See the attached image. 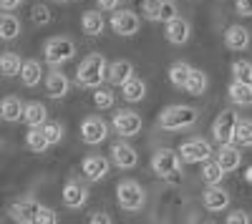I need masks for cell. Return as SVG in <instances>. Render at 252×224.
I'll return each mask as SVG.
<instances>
[{
	"label": "cell",
	"instance_id": "30",
	"mask_svg": "<svg viewBox=\"0 0 252 224\" xmlns=\"http://www.w3.org/2000/svg\"><path fill=\"white\" fill-rule=\"evenodd\" d=\"M26 146H28L33 154H46L51 144H48L46 134L40 131V126H31V131L26 134Z\"/></svg>",
	"mask_w": 252,
	"mask_h": 224
},
{
	"label": "cell",
	"instance_id": "12",
	"mask_svg": "<svg viewBox=\"0 0 252 224\" xmlns=\"http://www.w3.org/2000/svg\"><path fill=\"white\" fill-rule=\"evenodd\" d=\"M38 201L33 196H26V199H18L8 207V214L13 222L18 224H35V212H38Z\"/></svg>",
	"mask_w": 252,
	"mask_h": 224
},
{
	"label": "cell",
	"instance_id": "44",
	"mask_svg": "<svg viewBox=\"0 0 252 224\" xmlns=\"http://www.w3.org/2000/svg\"><path fill=\"white\" fill-rule=\"evenodd\" d=\"M96 3H98V8H101V10H116L119 0H96Z\"/></svg>",
	"mask_w": 252,
	"mask_h": 224
},
{
	"label": "cell",
	"instance_id": "46",
	"mask_svg": "<svg viewBox=\"0 0 252 224\" xmlns=\"http://www.w3.org/2000/svg\"><path fill=\"white\" fill-rule=\"evenodd\" d=\"M245 179H247L250 184H252V167H247V171H245Z\"/></svg>",
	"mask_w": 252,
	"mask_h": 224
},
{
	"label": "cell",
	"instance_id": "42",
	"mask_svg": "<svg viewBox=\"0 0 252 224\" xmlns=\"http://www.w3.org/2000/svg\"><path fill=\"white\" fill-rule=\"evenodd\" d=\"M235 10H237L240 15L250 18V15H252V0H235Z\"/></svg>",
	"mask_w": 252,
	"mask_h": 224
},
{
	"label": "cell",
	"instance_id": "18",
	"mask_svg": "<svg viewBox=\"0 0 252 224\" xmlns=\"http://www.w3.org/2000/svg\"><path fill=\"white\" fill-rule=\"evenodd\" d=\"M134 76V63L131 60H114L106 66V81L109 86H121Z\"/></svg>",
	"mask_w": 252,
	"mask_h": 224
},
{
	"label": "cell",
	"instance_id": "27",
	"mask_svg": "<svg viewBox=\"0 0 252 224\" xmlns=\"http://www.w3.org/2000/svg\"><path fill=\"white\" fill-rule=\"evenodd\" d=\"M20 56L15 51H3L0 53V76H5V78H13L20 73Z\"/></svg>",
	"mask_w": 252,
	"mask_h": 224
},
{
	"label": "cell",
	"instance_id": "34",
	"mask_svg": "<svg viewBox=\"0 0 252 224\" xmlns=\"http://www.w3.org/2000/svg\"><path fill=\"white\" fill-rule=\"evenodd\" d=\"M94 104H96V109H101V111L114 109L116 93H114L111 88H106V86H96V88H94Z\"/></svg>",
	"mask_w": 252,
	"mask_h": 224
},
{
	"label": "cell",
	"instance_id": "37",
	"mask_svg": "<svg viewBox=\"0 0 252 224\" xmlns=\"http://www.w3.org/2000/svg\"><path fill=\"white\" fill-rule=\"evenodd\" d=\"M174 15H179V10H177V3H174V0H159V20H161V23H166V20H172Z\"/></svg>",
	"mask_w": 252,
	"mask_h": 224
},
{
	"label": "cell",
	"instance_id": "9",
	"mask_svg": "<svg viewBox=\"0 0 252 224\" xmlns=\"http://www.w3.org/2000/svg\"><path fill=\"white\" fill-rule=\"evenodd\" d=\"M106 136H109V124L101 116H89V118L81 121V139H83V144L96 146V144H101V141H106Z\"/></svg>",
	"mask_w": 252,
	"mask_h": 224
},
{
	"label": "cell",
	"instance_id": "10",
	"mask_svg": "<svg viewBox=\"0 0 252 224\" xmlns=\"http://www.w3.org/2000/svg\"><path fill=\"white\" fill-rule=\"evenodd\" d=\"M81 171L83 176H86L89 181H101V179H106L109 171H111V161L106 156H98V154H91L81 161Z\"/></svg>",
	"mask_w": 252,
	"mask_h": 224
},
{
	"label": "cell",
	"instance_id": "26",
	"mask_svg": "<svg viewBox=\"0 0 252 224\" xmlns=\"http://www.w3.org/2000/svg\"><path fill=\"white\" fill-rule=\"evenodd\" d=\"M103 26H106V20H103V15L98 10H86L81 15V28L86 35H101Z\"/></svg>",
	"mask_w": 252,
	"mask_h": 224
},
{
	"label": "cell",
	"instance_id": "5",
	"mask_svg": "<svg viewBox=\"0 0 252 224\" xmlns=\"http://www.w3.org/2000/svg\"><path fill=\"white\" fill-rule=\"evenodd\" d=\"M179 154L174 149H157L152 156V171L161 179H174L179 174Z\"/></svg>",
	"mask_w": 252,
	"mask_h": 224
},
{
	"label": "cell",
	"instance_id": "25",
	"mask_svg": "<svg viewBox=\"0 0 252 224\" xmlns=\"http://www.w3.org/2000/svg\"><path fill=\"white\" fill-rule=\"evenodd\" d=\"M121 96L129 101V104H136V101H144V96H146V84L141 78H136V76H131L126 84H121Z\"/></svg>",
	"mask_w": 252,
	"mask_h": 224
},
{
	"label": "cell",
	"instance_id": "8",
	"mask_svg": "<svg viewBox=\"0 0 252 224\" xmlns=\"http://www.w3.org/2000/svg\"><path fill=\"white\" fill-rule=\"evenodd\" d=\"M237 113L232 109H224L215 121H212V139L217 144H229L235 139V124H237Z\"/></svg>",
	"mask_w": 252,
	"mask_h": 224
},
{
	"label": "cell",
	"instance_id": "33",
	"mask_svg": "<svg viewBox=\"0 0 252 224\" xmlns=\"http://www.w3.org/2000/svg\"><path fill=\"white\" fill-rule=\"evenodd\" d=\"M224 179V171L220 169V164L209 156L207 161H202V181L204 184H220V181Z\"/></svg>",
	"mask_w": 252,
	"mask_h": 224
},
{
	"label": "cell",
	"instance_id": "39",
	"mask_svg": "<svg viewBox=\"0 0 252 224\" xmlns=\"http://www.w3.org/2000/svg\"><path fill=\"white\" fill-rule=\"evenodd\" d=\"M58 222V214L51 209V207H43L40 204L38 212H35V224H56Z\"/></svg>",
	"mask_w": 252,
	"mask_h": 224
},
{
	"label": "cell",
	"instance_id": "4",
	"mask_svg": "<svg viewBox=\"0 0 252 224\" xmlns=\"http://www.w3.org/2000/svg\"><path fill=\"white\" fill-rule=\"evenodd\" d=\"M43 56H46V63H51L53 68L63 66L66 60H71L76 56V43L66 35H56V38H48L46 46H43Z\"/></svg>",
	"mask_w": 252,
	"mask_h": 224
},
{
	"label": "cell",
	"instance_id": "40",
	"mask_svg": "<svg viewBox=\"0 0 252 224\" xmlns=\"http://www.w3.org/2000/svg\"><path fill=\"white\" fill-rule=\"evenodd\" d=\"M31 18H33L35 26H48V23H51V10H48V5H35L33 13H31Z\"/></svg>",
	"mask_w": 252,
	"mask_h": 224
},
{
	"label": "cell",
	"instance_id": "11",
	"mask_svg": "<svg viewBox=\"0 0 252 224\" xmlns=\"http://www.w3.org/2000/svg\"><path fill=\"white\" fill-rule=\"evenodd\" d=\"M164 35H166V40H169L172 46H184V43H189V38H192V26H189L187 18L174 15L172 20H166Z\"/></svg>",
	"mask_w": 252,
	"mask_h": 224
},
{
	"label": "cell",
	"instance_id": "32",
	"mask_svg": "<svg viewBox=\"0 0 252 224\" xmlns=\"http://www.w3.org/2000/svg\"><path fill=\"white\" fill-rule=\"evenodd\" d=\"M189 71H192V66L187 63V60H177V63L169 66V84L174 88H184L187 78H189Z\"/></svg>",
	"mask_w": 252,
	"mask_h": 224
},
{
	"label": "cell",
	"instance_id": "36",
	"mask_svg": "<svg viewBox=\"0 0 252 224\" xmlns=\"http://www.w3.org/2000/svg\"><path fill=\"white\" fill-rule=\"evenodd\" d=\"M40 131L46 134V139H48L51 146H53V144H61V139H63V126L58 124V121H46V124L40 126Z\"/></svg>",
	"mask_w": 252,
	"mask_h": 224
},
{
	"label": "cell",
	"instance_id": "6",
	"mask_svg": "<svg viewBox=\"0 0 252 224\" xmlns=\"http://www.w3.org/2000/svg\"><path fill=\"white\" fill-rule=\"evenodd\" d=\"M179 161H184V164H202V161H207L209 156H212V146H209V141L204 139H189L184 141V144L179 146Z\"/></svg>",
	"mask_w": 252,
	"mask_h": 224
},
{
	"label": "cell",
	"instance_id": "1",
	"mask_svg": "<svg viewBox=\"0 0 252 224\" xmlns=\"http://www.w3.org/2000/svg\"><path fill=\"white\" fill-rule=\"evenodd\" d=\"M106 58H103V53H91L86 56L78 63L76 68V84L83 86V88H96L101 86L103 81H106Z\"/></svg>",
	"mask_w": 252,
	"mask_h": 224
},
{
	"label": "cell",
	"instance_id": "15",
	"mask_svg": "<svg viewBox=\"0 0 252 224\" xmlns=\"http://www.w3.org/2000/svg\"><path fill=\"white\" fill-rule=\"evenodd\" d=\"M215 156V161L220 164V169L224 171V174H229V171H235L237 167H240V161H242V151L229 141V144H220V149L212 154Z\"/></svg>",
	"mask_w": 252,
	"mask_h": 224
},
{
	"label": "cell",
	"instance_id": "45",
	"mask_svg": "<svg viewBox=\"0 0 252 224\" xmlns=\"http://www.w3.org/2000/svg\"><path fill=\"white\" fill-rule=\"evenodd\" d=\"M20 3H23V0H0V8L3 10H15Z\"/></svg>",
	"mask_w": 252,
	"mask_h": 224
},
{
	"label": "cell",
	"instance_id": "41",
	"mask_svg": "<svg viewBox=\"0 0 252 224\" xmlns=\"http://www.w3.org/2000/svg\"><path fill=\"white\" fill-rule=\"evenodd\" d=\"M250 222H252V217H250L247 212H242V209L227 214V224H250Z\"/></svg>",
	"mask_w": 252,
	"mask_h": 224
},
{
	"label": "cell",
	"instance_id": "47",
	"mask_svg": "<svg viewBox=\"0 0 252 224\" xmlns=\"http://www.w3.org/2000/svg\"><path fill=\"white\" fill-rule=\"evenodd\" d=\"M250 86H252V84H250Z\"/></svg>",
	"mask_w": 252,
	"mask_h": 224
},
{
	"label": "cell",
	"instance_id": "16",
	"mask_svg": "<svg viewBox=\"0 0 252 224\" xmlns=\"http://www.w3.org/2000/svg\"><path fill=\"white\" fill-rule=\"evenodd\" d=\"M202 204L207 212H222L229 207V194L220 184H207V189L202 194Z\"/></svg>",
	"mask_w": 252,
	"mask_h": 224
},
{
	"label": "cell",
	"instance_id": "22",
	"mask_svg": "<svg viewBox=\"0 0 252 224\" xmlns=\"http://www.w3.org/2000/svg\"><path fill=\"white\" fill-rule=\"evenodd\" d=\"M227 96H229V101H232L235 106H242V109L252 106V86H250V84L232 81V84H229V88H227Z\"/></svg>",
	"mask_w": 252,
	"mask_h": 224
},
{
	"label": "cell",
	"instance_id": "23",
	"mask_svg": "<svg viewBox=\"0 0 252 224\" xmlns=\"http://www.w3.org/2000/svg\"><path fill=\"white\" fill-rule=\"evenodd\" d=\"M20 118H23L28 126H43L48 121V111L40 101H31V104H23V116Z\"/></svg>",
	"mask_w": 252,
	"mask_h": 224
},
{
	"label": "cell",
	"instance_id": "35",
	"mask_svg": "<svg viewBox=\"0 0 252 224\" xmlns=\"http://www.w3.org/2000/svg\"><path fill=\"white\" fill-rule=\"evenodd\" d=\"M232 78L235 81H242V84H252V60H235L232 63Z\"/></svg>",
	"mask_w": 252,
	"mask_h": 224
},
{
	"label": "cell",
	"instance_id": "7",
	"mask_svg": "<svg viewBox=\"0 0 252 224\" xmlns=\"http://www.w3.org/2000/svg\"><path fill=\"white\" fill-rule=\"evenodd\" d=\"M141 116L136 113V111H131V109H119L116 113H114V118H111V126H114V131L119 134V136H124V139H131V136H136L139 131H141Z\"/></svg>",
	"mask_w": 252,
	"mask_h": 224
},
{
	"label": "cell",
	"instance_id": "14",
	"mask_svg": "<svg viewBox=\"0 0 252 224\" xmlns=\"http://www.w3.org/2000/svg\"><path fill=\"white\" fill-rule=\"evenodd\" d=\"M139 26H141V20H139V15H136L134 10H116V13L111 15V28H114V33H119V35H124V38L134 35V33L139 30Z\"/></svg>",
	"mask_w": 252,
	"mask_h": 224
},
{
	"label": "cell",
	"instance_id": "19",
	"mask_svg": "<svg viewBox=\"0 0 252 224\" xmlns=\"http://www.w3.org/2000/svg\"><path fill=\"white\" fill-rule=\"evenodd\" d=\"M250 40H252V35L242 26H229L224 30V46L229 51H247L250 48Z\"/></svg>",
	"mask_w": 252,
	"mask_h": 224
},
{
	"label": "cell",
	"instance_id": "2",
	"mask_svg": "<svg viewBox=\"0 0 252 224\" xmlns=\"http://www.w3.org/2000/svg\"><path fill=\"white\" fill-rule=\"evenodd\" d=\"M199 121V111L194 106H166L159 113V126L166 131H184L192 129Z\"/></svg>",
	"mask_w": 252,
	"mask_h": 224
},
{
	"label": "cell",
	"instance_id": "29",
	"mask_svg": "<svg viewBox=\"0 0 252 224\" xmlns=\"http://www.w3.org/2000/svg\"><path fill=\"white\" fill-rule=\"evenodd\" d=\"M209 86V81H207V73L199 71V68H192L189 71V78H187V84H184V91L187 93H192V96H202Z\"/></svg>",
	"mask_w": 252,
	"mask_h": 224
},
{
	"label": "cell",
	"instance_id": "28",
	"mask_svg": "<svg viewBox=\"0 0 252 224\" xmlns=\"http://www.w3.org/2000/svg\"><path fill=\"white\" fill-rule=\"evenodd\" d=\"M20 35V20L13 13H0V40H15Z\"/></svg>",
	"mask_w": 252,
	"mask_h": 224
},
{
	"label": "cell",
	"instance_id": "20",
	"mask_svg": "<svg viewBox=\"0 0 252 224\" xmlns=\"http://www.w3.org/2000/svg\"><path fill=\"white\" fill-rule=\"evenodd\" d=\"M68 91H71V81L66 78V73H61L58 68H53L46 76V93L51 98H63Z\"/></svg>",
	"mask_w": 252,
	"mask_h": 224
},
{
	"label": "cell",
	"instance_id": "13",
	"mask_svg": "<svg viewBox=\"0 0 252 224\" xmlns=\"http://www.w3.org/2000/svg\"><path fill=\"white\" fill-rule=\"evenodd\" d=\"M109 154H111V161H114L119 169H134V167L139 164L136 149H134L131 144H126V141H114L111 149H109Z\"/></svg>",
	"mask_w": 252,
	"mask_h": 224
},
{
	"label": "cell",
	"instance_id": "31",
	"mask_svg": "<svg viewBox=\"0 0 252 224\" xmlns=\"http://www.w3.org/2000/svg\"><path fill=\"white\" fill-rule=\"evenodd\" d=\"M232 141H237L242 149H252V118H237Z\"/></svg>",
	"mask_w": 252,
	"mask_h": 224
},
{
	"label": "cell",
	"instance_id": "17",
	"mask_svg": "<svg viewBox=\"0 0 252 224\" xmlns=\"http://www.w3.org/2000/svg\"><path fill=\"white\" fill-rule=\"evenodd\" d=\"M86 199H89V189L81 181H76V179L66 181V187H63V204L68 209H81L86 204Z\"/></svg>",
	"mask_w": 252,
	"mask_h": 224
},
{
	"label": "cell",
	"instance_id": "24",
	"mask_svg": "<svg viewBox=\"0 0 252 224\" xmlns=\"http://www.w3.org/2000/svg\"><path fill=\"white\" fill-rule=\"evenodd\" d=\"M20 116H23V101L18 96H5L0 101V118L15 124V121H20Z\"/></svg>",
	"mask_w": 252,
	"mask_h": 224
},
{
	"label": "cell",
	"instance_id": "43",
	"mask_svg": "<svg viewBox=\"0 0 252 224\" xmlns=\"http://www.w3.org/2000/svg\"><path fill=\"white\" fill-rule=\"evenodd\" d=\"M89 222L91 224H111V217L106 212H91L89 214Z\"/></svg>",
	"mask_w": 252,
	"mask_h": 224
},
{
	"label": "cell",
	"instance_id": "3",
	"mask_svg": "<svg viewBox=\"0 0 252 224\" xmlns=\"http://www.w3.org/2000/svg\"><path fill=\"white\" fill-rule=\"evenodd\" d=\"M116 201L124 212H139L146 204V194L139 181L134 179H121L116 184Z\"/></svg>",
	"mask_w": 252,
	"mask_h": 224
},
{
	"label": "cell",
	"instance_id": "21",
	"mask_svg": "<svg viewBox=\"0 0 252 224\" xmlns=\"http://www.w3.org/2000/svg\"><path fill=\"white\" fill-rule=\"evenodd\" d=\"M20 81H23V86L26 88H35L38 84H40V78H43V66L38 63V60H23L20 63Z\"/></svg>",
	"mask_w": 252,
	"mask_h": 224
},
{
	"label": "cell",
	"instance_id": "38",
	"mask_svg": "<svg viewBox=\"0 0 252 224\" xmlns=\"http://www.w3.org/2000/svg\"><path fill=\"white\" fill-rule=\"evenodd\" d=\"M141 15L152 23H159V0H144L141 3Z\"/></svg>",
	"mask_w": 252,
	"mask_h": 224
}]
</instances>
